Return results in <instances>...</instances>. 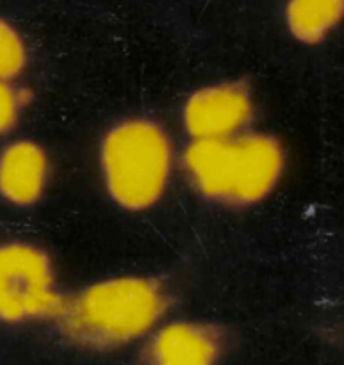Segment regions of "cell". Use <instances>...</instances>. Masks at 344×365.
<instances>
[{
    "label": "cell",
    "mask_w": 344,
    "mask_h": 365,
    "mask_svg": "<svg viewBox=\"0 0 344 365\" xmlns=\"http://www.w3.org/2000/svg\"><path fill=\"white\" fill-rule=\"evenodd\" d=\"M173 302V289L157 274H111L64 294L52 324L70 348L111 355L141 344L170 317Z\"/></svg>",
    "instance_id": "1"
},
{
    "label": "cell",
    "mask_w": 344,
    "mask_h": 365,
    "mask_svg": "<svg viewBox=\"0 0 344 365\" xmlns=\"http://www.w3.org/2000/svg\"><path fill=\"white\" fill-rule=\"evenodd\" d=\"M288 168L284 139L256 127L231 138L188 139L178 152V171L191 191L228 210L268 202L284 182Z\"/></svg>",
    "instance_id": "2"
},
{
    "label": "cell",
    "mask_w": 344,
    "mask_h": 365,
    "mask_svg": "<svg viewBox=\"0 0 344 365\" xmlns=\"http://www.w3.org/2000/svg\"><path fill=\"white\" fill-rule=\"evenodd\" d=\"M96 168L103 192L116 209L145 214L166 198L178 170L170 128L148 114H128L102 132Z\"/></svg>",
    "instance_id": "3"
},
{
    "label": "cell",
    "mask_w": 344,
    "mask_h": 365,
    "mask_svg": "<svg viewBox=\"0 0 344 365\" xmlns=\"http://www.w3.org/2000/svg\"><path fill=\"white\" fill-rule=\"evenodd\" d=\"M63 299L49 250L25 239L0 241V327L52 324Z\"/></svg>",
    "instance_id": "4"
},
{
    "label": "cell",
    "mask_w": 344,
    "mask_h": 365,
    "mask_svg": "<svg viewBox=\"0 0 344 365\" xmlns=\"http://www.w3.org/2000/svg\"><path fill=\"white\" fill-rule=\"evenodd\" d=\"M257 98L245 78H221L196 86L181 106V125L188 139H220L256 127Z\"/></svg>",
    "instance_id": "5"
},
{
    "label": "cell",
    "mask_w": 344,
    "mask_h": 365,
    "mask_svg": "<svg viewBox=\"0 0 344 365\" xmlns=\"http://www.w3.org/2000/svg\"><path fill=\"white\" fill-rule=\"evenodd\" d=\"M228 349L231 337L221 324L166 317L139 344V356L150 365H216Z\"/></svg>",
    "instance_id": "6"
},
{
    "label": "cell",
    "mask_w": 344,
    "mask_h": 365,
    "mask_svg": "<svg viewBox=\"0 0 344 365\" xmlns=\"http://www.w3.org/2000/svg\"><path fill=\"white\" fill-rule=\"evenodd\" d=\"M52 155L32 138H7L0 145V202L13 209L36 207L49 192Z\"/></svg>",
    "instance_id": "7"
},
{
    "label": "cell",
    "mask_w": 344,
    "mask_h": 365,
    "mask_svg": "<svg viewBox=\"0 0 344 365\" xmlns=\"http://www.w3.org/2000/svg\"><path fill=\"white\" fill-rule=\"evenodd\" d=\"M344 18V0H285L282 21L298 45L316 48L330 41Z\"/></svg>",
    "instance_id": "8"
},
{
    "label": "cell",
    "mask_w": 344,
    "mask_h": 365,
    "mask_svg": "<svg viewBox=\"0 0 344 365\" xmlns=\"http://www.w3.org/2000/svg\"><path fill=\"white\" fill-rule=\"evenodd\" d=\"M31 66V46L24 32L0 14V81H21Z\"/></svg>",
    "instance_id": "9"
},
{
    "label": "cell",
    "mask_w": 344,
    "mask_h": 365,
    "mask_svg": "<svg viewBox=\"0 0 344 365\" xmlns=\"http://www.w3.org/2000/svg\"><path fill=\"white\" fill-rule=\"evenodd\" d=\"M32 103V91L20 81H0V141L11 138Z\"/></svg>",
    "instance_id": "10"
}]
</instances>
